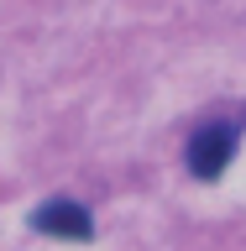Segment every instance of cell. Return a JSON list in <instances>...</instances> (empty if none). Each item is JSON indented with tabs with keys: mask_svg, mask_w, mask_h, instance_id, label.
<instances>
[{
	"mask_svg": "<svg viewBox=\"0 0 246 251\" xmlns=\"http://www.w3.org/2000/svg\"><path fill=\"white\" fill-rule=\"evenodd\" d=\"M31 230L58 235V241H94V215L79 199H47L31 209Z\"/></svg>",
	"mask_w": 246,
	"mask_h": 251,
	"instance_id": "cell-2",
	"label": "cell"
},
{
	"mask_svg": "<svg viewBox=\"0 0 246 251\" xmlns=\"http://www.w3.org/2000/svg\"><path fill=\"white\" fill-rule=\"evenodd\" d=\"M241 136H246V105L236 110V115H215V121L194 126L189 141H184V168L194 173L199 183L225 178V168H231L236 152H241Z\"/></svg>",
	"mask_w": 246,
	"mask_h": 251,
	"instance_id": "cell-1",
	"label": "cell"
}]
</instances>
